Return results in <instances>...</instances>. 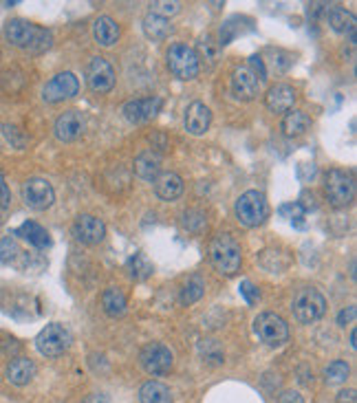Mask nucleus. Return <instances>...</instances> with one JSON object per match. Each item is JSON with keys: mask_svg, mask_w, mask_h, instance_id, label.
Returning <instances> with one entry per match:
<instances>
[{"mask_svg": "<svg viewBox=\"0 0 357 403\" xmlns=\"http://www.w3.org/2000/svg\"><path fill=\"white\" fill-rule=\"evenodd\" d=\"M5 38L9 44L18 46V49L31 51V53H44L51 49L53 36L49 29H44L40 25H34L22 18H13L5 25Z\"/></svg>", "mask_w": 357, "mask_h": 403, "instance_id": "nucleus-1", "label": "nucleus"}, {"mask_svg": "<svg viewBox=\"0 0 357 403\" xmlns=\"http://www.w3.org/2000/svg\"><path fill=\"white\" fill-rule=\"evenodd\" d=\"M210 262L221 275H236L243 265L241 243L231 234H216L210 240Z\"/></svg>", "mask_w": 357, "mask_h": 403, "instance_id": "nucleus-2", "label": "nucleus"}, {"mask_svg": "<svg viewBox=\"0 0 357 403\" xmlns=\"http://www.w3.org/2000/svg\"><path fill=\"white\" fill-rule=\"evenodd\" d=\"M166 60H168L170 73H173L177 80H183V82L194 80V77L198 75V71H201V62H198L196 51L192 49V46L183 44V42L170 44Z\"/></svg>", "mask_w": 357, "mask_h": 403, "instance_id": "nucleus-3", "label": "nucleus"}, {"mask_svg": "<svg viewBox=\"0 0 357 403\" xmlns=\"http://www.w3.org/2000/svg\"><path fill=\"white\" fill-rule=\"evenodd\" d=\"M234 214L241 225L245 227H258L267 221L269 216V205L267 198L258 190H247L245 194L238 196L236 205H234Z\"/></svg>", "mask_w": 357, "mask_h": 403, "instance_id": "nucleus-4", "label": "nucleus"}, {"mask_svg": "<svg viewBox=\"0 0 357 403\" xmlns=\"http://www.w3.org/2000/svg\"><path fill=\"white\" fill-rule=\"evenodd\" d=\"M324 311H327V300L316 287H304L298 289V293L293 296L291 302V313L300 324H311L318 322Z\"/></svg>", "mask_w": 357, "mask_h": 403, "instance_id": "nucleus-5", "label": "nucleus"}, {"mask_svg": "<svg viewBox=\"0 0 357 403\" xmlns=\"http://www.w3.org/2000/svg\"><path fill=\"white\" fill-rule=\"evenodd\" d=\"M324 192H327L329 203L337 210L349 207L355 198V179L344 170H329L324 177Z\"/></svg>", "mask_w": 357, "mask_h": 403, "instance_id": "nucleus-6", "label": "nucleus"}, {"mask_svg": "<svg viewBox=\"0 0 357 403\" xmlns=\"http://www.w3.org/2000/svg\"><path fill=\"white\" fill-rule=\"evenodd\" d=\"M71 342H73L71 331L65 327V324L53 322V324H46V327L38 333L36 348L40 355H44V357H58V355L69 350Z\"/></svg>", "mask_w": 357, "mask_h": 403, "instance_id": "nucleus-7", "label": "nucleus"}, {"mask_svg": "<svg viewBox=\"0 0 357 403\" xmlns=\"http://www.w3.org/2000/svg\"><path fill=\"white\" fill-rule=\"evenodd\" d=\"M254 333L258 339L267 346H283L289 339V324L271 311L260 313L254 320Z\"/></svg>", "mask_w": 357, "mask_h": 403, "instance_id": "nucleus-8", "label": "nucleus"}, {"mask_svg": "<svg viewBox=\"0 0 357 403\" xmlns=\"http://www.w3.org/2000/svg\"><path fill=\"white\" fill-rule=\"evenodd\" d=\"M173 350H170L166 344H159V342H150L142 348V353H139V364H142V368L146 370L148 375H166L173 370Z\"/></svg>", "mask_w": 357, "mask_h": 403, "instance_id": "nucleus-9", "label": "nucleus"}, {"mask_svg": "<svg viewBox=\"0 0 357 403\" xmlns=\"http://www.w3.org/2000/svg\"><path fill=\"white\" fill-rule=\"evenodd\" d=\"M22 200L27 203V207L36 210V212L49 210L53 205V200H55L53 185L46 179H40V177L29 179L22 185Z\"/></svg>", "mask_w": 357, "mask_h": 403, "instance_id": "nucleus-10", "label": "nucleus"}, {"mask_svg": "<svg viewBox=\"0 0 357 403\" xmlns=\"http://www.w3.org/2000/svg\"><path fill=\"white\" fill-rule=\"evenodd\" d=\"M77 90H80V80H77L73 73L65 71V73L53 75L51 80L44 84L42 97H44V102H49V104H58V102L75 97Z\"/></svg>", "mask_w": 357, "mask_h": 403, "instance_id": "nucleus-11", "label": "nucleus"}, {"mask_svg": "<svg viewBox=\"0 0 357 403\" xmlns=\"http://www.w3.org/2000/svg\"><path fill=\"white\" fill-rule=\"evenodd\" d=\"M86 84L95 93H108L115 86V71L104 57H93L86 67Z\"/></svg>", "mask_w": 357, "mask_h": 403, "instance_id": "nucleus-12", "label": "nucleus"}, {"mask_svg": "<svg viewBox=\"0 0 357 403\" xmlns=\"http://www.w3.org/2000/svg\"><path fill=\"white\" fill-rule=\"evenodd\" d=\"M73 236L82 245H97L106 236V225L102 219H97V216L82 214V216H77L73 223Z\"/></svg>", "mask_w": 357, "mask_h": 403, "instance_id": "nucleus-13", "label": "nucleus"}, {"mask_svg": "<svg viewBox=\"0 0 357 403\" xmlns=\"http://www.w3.org/2000/svg\"><path fill=\"white\" fill-rule=\"evenodd\" d=\"M161 106H163V102L159 97H142V100H133L128 104H123L121 113L130 123H146L152 117H157Z\"/></svg>", "mask_w": 357, "mask_h": 403, "instance_id": "nucleus-14", "label": "nucleus"}, {"mask_svg": "<svg viewBox=\"0 0 357 403\" xmlns=\"http://www.w3.org/2000/svg\"><path fill=\"white\" fill-rule=\"evenodd\" d=\"M231 93H234L236 100L252 102L260 93V82L247 67H238L234 73H231Z\"/></svg>", "mask_w": 357, "mask_h": 403, "instance_id": "nucleus-15", "label": "nucleus"}, {"mask_svg": "<svg viewBox=\"0 0 357 403\" xmlns=\"http://www.w3.org/2000/svg\"><path fill=\"white\" fill-rule=\"evenodd\" d=\"M53 132L60 142H75L84 132V117L77 111H67L55 119Z\"/></svg>", "mask_w": 357, "mask_h": 403, "instance_id": "nucleus-16", "label": "nucleus"}, {"mask_svg": "<svg viewBox=\"0 0 357 403\" xmlns=\"http://www.w3.org/2000/svg\"><path fill=\"white\" fill-rule=\"evenodd\" d=\"M212 123V111L203 102H192L185 111V130L194 137H201L210 130Z\"/></svg>", "mask_w": 357, "mask_h": 403, "instance_id": "nucleus-17", "label": "nucleus"}, {"mask_svg": "<svg viewBox=\"0 0 357 403\" xmlns=\"http://www.w3.org/2000/svg\"><path fill=\"white\" fill-rule=\"evenodd\" d=\"M265 104L271 113H289L293 104H296V88L289 84H274L267 95H265Z\"/></svg>", "mask_w": 357, "mask_h": 403, "instance_id": "nucleus-18", "label": "nucleus"}, {"mask_svg": "<svg viewBox=\"0 0 357 403\" xmlns=\"http://www.w3.org/2000/svg\"><path fill=\"white\" fill-rule=\"evenodd\" d=\"M135 175L144 181H154L161 175V157L154 150H144L135 159Z\"/></svg>", "mask_w": 357, "mask_h": 403, "instance_id": "nucleus-19", "label": "nucleus"}, {"mask_svg": "<svg viewBox=\"0 0 357 403\" xmlns=\"http://www.w3.org/2000/svg\"><path fill=\"white\" fill-rule=\"evenodd\" d=\"M154 194L161 200H177L183 194V179L175 172H161L154 179Z\"/></svg>", "mask_w": 357, "mask_h": 403, "instance_id": "nucleus-20", "label": "nucleus"}, {"mask_svg": "<svg viewBox=\"0 0 357 403\" xmlns=\"http://www.w3.org/2000/svg\"><path fill=\"white\" fill-rule=\"evenodd\" d=\"M36 377V364L29 357H15L7 366V381L13 385H27Z\"/></svg>", "mask_w": 357, "mask_h": 403, "instance_id": "nucleus-21", "label": "nucleus"}, {"mask_svg": "<svg viewBox=\"0 0 357 403\" xmlns=\"http://www.w3.org/2000/svg\"><path fill=\"white\" fill-rule=\"evenodd\" d=\"M15 236H20L22 240H27L29 245H34L36 250H46L51 247V236L42 225L34 223V221H27L22 223L18 229H15Z\"/></svg>", "mask_w": 357, "mask_h": 403, "instance_id": "nucleus-22", "label": "nucleus"}, {"mask_svg": "<svg viewBox=\"0 0 357 403\" xmlns=\"http://www.w3.org/2000/svg\"><path fill=\"white\" fill-rule=\"evenodd\" d=\"M100 302H102V308H104V313L108 317H121L123 313H126V308H128L126 296H123V291L117 289V287L104 289Z\"/></svg>", "mask_w": 357, "mask_h": 403, "instance_id": "nucleus-23", "label": "nucleus"}, {"mask_svg": "<svg viewBox=\"0 0 357 403\" xmlns=\"http://www.w3.org/2000/svg\"><path fill=\"white\" fill-rule=\"evenodd\" d=\"M119 25L111 18V15H100V18L93 22V36H95L97 44L102 46H113L119 40Z\"/></svg>", "mask_w": 357, "mask_h": 403, "instance_id": "nucleus-24", "label": "nucleus"}, {"mask_svg": "<svg viewBox=\"0 0 357 403\" xmlns=\"http://www.w3.org/2000/svg\"><path fill=\"white\" fill-rule=\"evenodd\" d=\"M139 401L142 403H173V392L161 381H146L139 388Z\"/></svg>", "mask_w": 357, "mask_h": 403, "instance_id": "nucleus-25", "label": "nucleus"}, {"mask_svg": "<svg viewBox=\"0 0 357 403\" xmlns=\"http://www.w3.org/2000/svg\"><path fill=\"white\" fill-rule=\"evenodd\" d=\"M311 128V117L302 111H289L283 119V132L285 137H300Z\"/></svg>", "mask_w": 357, "mask_h": 403, "instance_id": "nucleus-26", "label": "nucleus"}, {"mask_svg": "<svg viewBox=\"0 0 357 403\" xmlns=\"http://www.w3.org/2000/svg\"><path fill=\"white\" fill-rule=\"evenodd\" d=\"M327 18H329V25L333 31L337 34H355V15L342 7H331L327 9Z\"/></svg>", "mask_w": 357, "mask_h": 403, "instance_id": "nucleus-27", "label": "nucleus"}, {"mask_svg": "<svg viewBox=\"0 0 357 403\" xmlns=\"http://www.w3.org/2000/svg\"><path fill=\"white\" fill-rule=\"evenodd\" d=\"M170 31H173V27H170L168 18H161V15H154V13H148L144 18V34L146 38L154 42L166 40L170 36Z\"/></svg>", "mask_w": 357, "mask_h": 403, "instance_id": "nucleus-28", "label": "nucleus"}, {"mask_svg": "<svg viewBox=\"0 0 357 403\" xmlns=\"http://www.w3.org/2000/svg\"><path fill=\"white\" fill-rule=\"evenodd\" d=\"M203 291H206L203 278H201V275H190L188 280L183 282V287H181V296H179V300H181L183 306H190V304H194V302L201 300V296H203Z\"/></svg>", "mask_w": 357, "mask_h": 403, "instance_id": "nucleus-29", "label": "nucleus"}, {"mask_svg": "<svg viewBox=\"0 0 357 403\" xmlns=\"http://www.w3.org/2000/svg\"><path fill=\"white\" fill-rule=\"evenodd\" d=\"M196 55H198V62L203 60L208 67H214L216 60H219V55H221V44L214 42L212 36H203L196 44Z\"/></svg>", "mask_w": 357, "mask_h": 403, "instance_id": "nucleus-30", "label": "nucleus"}, {"mask_svg": "<svg viewBox=\"0 0 357 403\" xmlns=\"http://www.w3.org/2000/svg\"><path fill=\"white\" fill-rule=\"evenodd\" d=\"M126 269H128V273H130L133 280H148V278L152 275V271H154L152 262H150L142 252L135 254V256H130Z\"/></svg>", "mask_w": 357, "mask_h": 403, "instance_id": "nucleus-31", "label": "nucleus"}, {"mask_svg": "<svg viewBox=\"0 0 357 403\" xmlns=\"http://www.w3.org/2000/svg\"><path fill=\"white\" fill-rule=\"evenodd\" d=\"M349 375H351V368L342 360H335V362H331L327 368H324V381H327L329 385L344 383L349 379Z\"/></svg>", "mask_w": 357, "mask_h": 403, "instance_id": "nucleus-32", "label": "nucleus"}, {"mask_svg": "<svg viewBox=\"0 0 357 403\" xmlns=\"http://www.w3.org/2000/svg\"><path fill=\"white\" fill-rule=\"evenodd\" d=\"M278 214H281L283 219H291V223H296L298 227H304V225H302L304 210L300 207L298 200H296V203H287V205H283L281 210H278Z\"/></svg>", "mask_w": 357, "mask_h": 403, "instance_id": "nucleus-33", "label": "nucleus"}, {"mask_svg": "<svg viewBox=\"0 0 357 403\" xmlns=\"http://www.w3.org/2000/svg\"><path fill=\"white\" fill-rule=\"evenodd\" d=\"M3 135L7 137V142H9L13 148H25V144H27L25 132H22L20 128L11 126V123H5V126H3Z\"/></svg>", "mask_w": 357, "mask_h": 403, "instance_id": "nucleus-34", "label": "nucleus"}, {"mask_svg": "<svg viewBox=\"0 0 357 403\" xmlns=\"http://www.w3.org/2000/svg\"><path fill=\"white\" fill-rule=\"evenodd\" d=\"M179 3H166V0H159V3H150V13L161 15V18H168V15H175L179 11Z\"/></svg>", "mask_w": 357, "mask_h": 403, "instance_id": "nucleus-35", "label": "nucleus"}, {"mask_svg": "<svg viewBox=\"0 0 357 403\" xmlns=\"http://www.w3.org/2000/svg\"><path fill=\"white\" fill-rule=\"evenodd\" d=\"M18 245L13 243V238H3L0 240V260L3 262H11L15 256H18Z\"/></svg>", "mask_w": 357, "mask_h": 403, "instance_id": "nucleus-36", "label": "nucleus"}, {"mask_svg": "<svg viewBox=\"0 0 357 403\" xmlns=\"http://www.w3.org/2000/svg\"><path fill=\"white\" fill-rule=\"evenodd\" d=\"M238 291H241V296L245 298V302L250 304V306H254V304L260 300V291H258L250 280H243L241 287H238Z\"/></svg>", "mask_w": 357, "mask_h": 403, "instance_id": "nucleus-37", "label": "nucleus"}, {"mask_svg": "<svg viewBox=\"0 0 357 403\" xmlns=\"http://www.w3.org/2000/svg\"><path fill=\"white\" fill-rule=\"evenodd\" d=\"M250 71L254 73V77L258 82H265L267 80V69H265V62H262L260 55H250Z\"/></svg>", "mask_w": 357, "mask_h": 403, "instance_id": "nucleus-38", "label": "nucleus"}, {"mask_svg": "<svg viewBox=\"0 0 357 403\" xmlns=\"http://www.w3.org/2000/svg\"><path fill=\"white\" fill-rule=\"evenodd\" d=\"M11 205V192H9V185L5 181V177L0 175V207L7 210Z\"/></svg>", "mask_w": 357, "mask_h": 403, "instance_id": "nucleus-39", "label": "nucleus"}, {"mask_svg": "<svg viewBox=\"0 0 357 403\" xmlns=\"http://www.w3.org/2000/svg\"><path fill=\"white\" fill-rule=\"evenodd\" d=\"M355 315H357V308L351 304L349 308H342V311H339V315H337V324H339V327H346V324H353V322H355Z\"/></svg>", "mask_w": 357, "mask_h": 403, "instance_id": "nucleus-40", "label": "nucleus"}, {"mask_svg": "<svg viewBox=\"0 0 357 403\" xmlns=\"http://www.w3.org/2000/svg\"><path fill=\"white\" fill-rule=\"evenodd\" d=\"M298 203H300V207H302L304 212H309V210H316V207H318L314 192H309V190H304V192H302V196H300Z\"/></svg>", "mask_w": 357, "mask_h": 403, "instance_id": "nucleus-41", "label": "nucleus"}, {"mask_svg": "<svg viewBox=\"0 0 357 403\" xmlns=\"http://www.w3.org/2000/svg\"><path fill=\"white\" fill-rule=\"evenodd\" d=\"M278 403H304V397L296 390H287L281 395V399H278Z\"/></svg>", "mask_w": 357, "mask_h": 403, "instance_id": "nucleus-42", "label": "nucleus"}, {"mask_svg": "<svg viewBox=\"0 0 357 403\" xmlns=\"http://www.w3.org/2000/svg\"><path fill=\"white\" fill-rule=\"evenodd\" d=\"M335 403H357V392H355L353 388H349V390H342V392L337 395Z\"/></svg>", "mask_w": 357, "mask_h": 403, "instance_id": "nucleus-43", "label": "nucleus"}, {"mask_svg": "<svg viewBox=\"0 0 357 403\" xmlns=\"http://www.w3.org/2000/svg\"><path fill=\"white\" fill-rule=\"evenodd\" d=\"M84 403H111L108 401V397L106 395H102V392H95V395H90Z\"/></svg>", "mask_w": 357, "mask_h": 403, "instance_id": "nucleus-44", "label": "nucleus"}, {"mask_svg": "<svg viewBox=\"0 0 357 403\" xmlns=\"http://www.w3.org/2000/svg\"><path fill=\"white\" fill-rule=\"evenodd\" d=\"M349 339H351V342H349L351 348H355V346H357V342H355V331H351V337H349Z\"/></svg>", "mask_w": 357, "mask_h": 403, "instance_id": "nucleus-45", "label": "nucleus"}]
</instances>
